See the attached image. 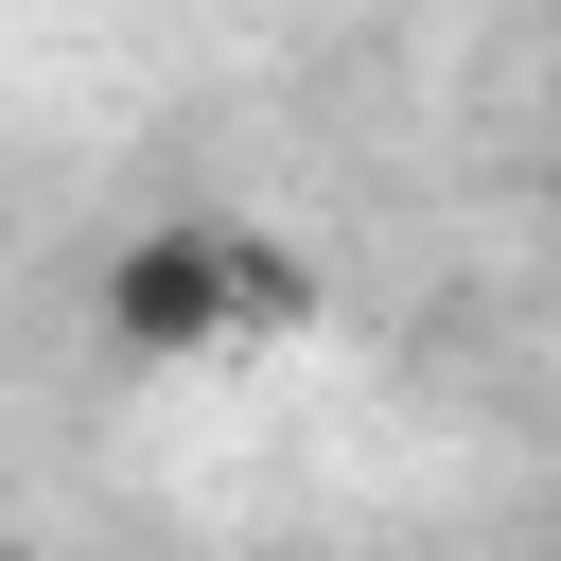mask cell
Instances as JSON below:
<instances>
[{
    "mask_svg": "<svg viewBox=\"0 0 561 561\" xmlns=\"http://www.w3.org/2000/svg\"><path fill=\"white\" fill-rule=\"evenodd\" d=\"M210 333H228V228H140V245H105V351L193 368Z\"/></svg>",
    "mask_w": 561,
    "mask_h": 561,
    "instance_id": "1",
    "label": "cell"
},
{
    "mask_svg": "<svg viewBox=\"0 0 561 561\" xmlns=\"http://www.w3.org/2000/svg\"><path fill=\"white\" fill-rule=\"evenodd\" d=\"M298 316H316V263L263 245V228H228V333H298Z\"/></svg>",
    "mask_w": 561,
    "mask_h": 561,
    "instance_id": "2",
    "label": "cell"
}]
</instances>
